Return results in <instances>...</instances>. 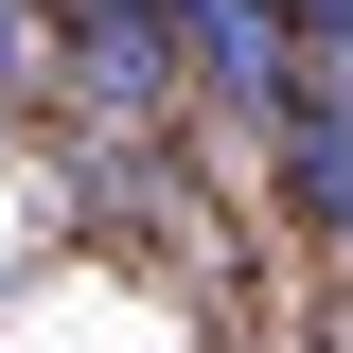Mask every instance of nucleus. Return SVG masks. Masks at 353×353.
Segmentation results:
<instances>
[{
  "label": "nucleus",
  "instance_id": "obj_3",
  "mask_svg": "<svg viewBox=\"0 0 353 353\" xmlns=\"http://www.w3.org/2000/svg\"><path fill=\"white\" fill-rule=\"evenodd\" d=\"M283 18H301V36H353V0H283Z\"/></svg>",
  "mask_w": 353,
  "mask_h": 353
},
{
  "label": "nucleus",
  "instance_id": "obj_1",
  "mask_svg": "<svg viewBox=\"0 0 353 353\" xmlns=\"http://www.w3.org/2000/svg\"><path fill=\"white\" fill-rule=\"evenodd\" d=\"M159 18L212 53V88L248 106V124H301V71H283V36H301V18H283V0H159Z\"/></svg>",
  "mask_w": 353,
  "mask_h": 353
},
{
  "label": "nucleus",
  "instance_id": "obj_4",
  "mask_svg": "<svg viewBox=\"0 0 353 353\" xmlns=\"http://www.w3.org/2000/svg\"><path fill=\"white\" fill-rule=\"evenodd\" d=\"M141 18H159V0H141Z\"/></svg>",
  "mask_w": 353,
  "mask_h": 353
},
{
  "label": "nucleus",
  "instance_id": "obj_2",
  "mask_svg": "<svg viewBox=\"0 0 353 353\" xmlns=\"http://www.w3.org/2000/svg\"><path fill=\"white\" fill-rule=\"evenodd\" d=\"M283 176H301V212L353 230V88H301V124H283Z\"/></svg>",
  "mask_w": 353,
  "mask_h": 353
}]
</instances>
